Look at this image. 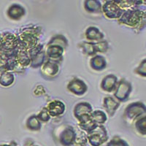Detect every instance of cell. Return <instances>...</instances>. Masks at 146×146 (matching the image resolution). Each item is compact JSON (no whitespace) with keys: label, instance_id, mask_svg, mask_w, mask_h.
<instances>
[{"label":"cell","instance_id":"1","mask_svg":"<svg viewBox=\"0 0 146 146\" xmlns=\"http://www.w3.org/2000/svg\"><path fill=\"white\" fill-rule=\"evenodd\" d=\"M40 29L35 27L23 28L17 35L19 41L20 50H31L36 48L38 44Z\"/></svg>","mask_w":146,"mask_h":146},{"label":"cell","instance_id":"2","mask_svg":"<svg viewBox=\"0 0 146 146\" xmlns=\"http://www.w3.org/2000/svg\"><path fill=\"white\" fill-rule=\"evenodd\" d=\"M118 21L128 27L142 29L146 26V12L137 8L125 10Z\"/></svg>","mask_w":146,"mask_h":146},{"label":"cell","instance_id":"3","mask_svg":"<svg viewBox=\"0 0 146 146\" xmlns=\"http://www.w3.org/2000/svg\"><path fill=\"white\" fill-rule=\"evenodd\" d=\"M145 115H146V106L141 102L131 103L124 111L125 117L129 121H137Z\"/></svg>","mask_w":146,"mask_h":146},{"label":"cell","instance_id":"4","mask_svg":"<svg viewBox=\"0 0 146 146\" xmlns=\"http://www.w3.org/2000/svg\"><path fill=\"white\" fill-rule=\"evenodd\" d=\"M132 90L131 84L126 79H121L118 82L117 86L114 92L115 99L119 102L126 101Z\"/></svg>","mask_w":146,"mask_h":146},{"label":"cell","instance_id":"5","mask_svg":"<svg viewBox=\"0 0 146 146\" xmlns=\"http://www.w3.org/2000/svg\"><path fill=\"white\" fill-rule=\"evenodd\" d=\"M108 134L103 125H98L93 131L88 133V139L92 146H100L108 140Z\"/></svg>","mask_w":146,"mask_h":146},{"label":"cell","instance_id":"6","mask_svg":"<svg viewBox=\"0 0 146 146\" xmlns=\"http://www.w3.org/2000/svg\"><path fill=\"white\" fill-rule=\"evenodd\" d=\"M102 11L110 19H119L124 10L118 6L115 1H108L103 5Z\"/></svg>","mask_w":146,"mask_h":146},{"label":"cell","instance_id":"7","mask_svg":"<svg viewBox=\"0 0 146 146\" xmlns=\"http://www.w3.org/2000/svg\"><path fill=\"white\" fill-rule=\"evenodd\" d=\"M64 48L58 45H48L47 46L46 56L48 57V61L56 62L58 64L60 62V58H62Z\"/></svg>","mask_w":146,"mask_h":146},{"label":"cell","instance_id":"8","mask_svg":"<svg viewBox=\"0 0 146 146\" xmlns=\"http://www.w3.org/2000/svg\"><path fill=\"white\" fill-rule=\"evenodd\" d=\"M67 89L76 96H82L86 92L88 87L83 80L75 78L68 83Z\"/></svg>","mask_w":146,"mask_h":146},{"label":"cell","instance_id":"9","mask_svg":"<svg viewBox=\"0 0 146 146\" xmlns=\"http://www.w3.org/2000/svg\"><path fill=\"white\" fill-rule=\"evenodd\" d=\"M76 136L74 129L71 126H67L60 134V143L65 146L72 145L75 143Z\"/></svg>","mask_w":146,"mask_h":146},{"label":"cell","instance_id":"10","mask_svg":"<svg viewBox=\"0 0 146 146\" xmlns=\"http://www.w3.org/2000/svg\"><path fill=\"white\" fill-rule=\"evenodd\" d=\"M59 72V66L58 64L56 62L47 61L43 65L41 66V72L44 77L47 78H54L58 75Z\"/></svg>","mask_w":146,"mask_h":146},{"label":"cell","instance_id":"11","mask_svg":"<svg viewBox=\"0 0 146 146\" xmlns=\"http://www.w3.org/2000/svg\"><path fill=\"white\" fill-rule=\"evenodd\" d=\"M46 108L50 116L56 117L64 113L65 105L59 100H54L48 103Z\"/></svg>","mask_w":146,"mask_h":146},{"label":"cell","instance_id":"12","mask_svg":"<svg viewBox=\"0 0 146 146\" xmlns=\"http://www.w3.org/2000/svg\"><path fill=\"white\" fill-rule=\"evenodd\" d=\"M26 13L24 7L18 4H13L9 7L7 11V15L10 19L13 21H18Z\"/></svg>","mask_w":146,"mask_h":146},{"label":"cell","instance_id":"13","mask_svg":"<svg viewBox=\"0 0 146 146\" xmlns=\"http://www.w3.org/2000/svg\"><path fill=\"white\" fill-rule=\"evenodd\" d=\"M92 113V107L89 103L83 102L77 104L74 109V115L78 120H80L86 115H90Z\"/></svg>","mask_w":146,"mask_h":146},{"label":"cell","instance_id":"14","mask_svg":"<svg viewBox=\"0 0 146 146\" xmlns=\"http://www.w3.org/2000/svg\"><path fill=\"white\" fill-rule=\"evenodd\" d=\"M118 78L114 75H108L103 78L101 83V88L105 91L111 92L115 90L118 84Z\"/></svg>","mask_w":146,"mask_h":146},{"label":"cell","instance_id":"15","mask_svg":"<svg viewBox=\"0 0 146 146\" xmlns=\"http://www.w3.org/2000/svg\"><path fill=\"white\" fill-rule=\"evenodd\" d=\"M120 106V102L112 96H107L104 99L103 107L110 116H113L118 108Z\"/></svg>","mask_w":146,"mask_h":146},{"label":"cell","instance_id":"16","mask_svg":"<svg viewBox=\"0 0 146 146\" xmlns=\"http://www.w3.org/2000/svg\"><path fill=\"white\" fill-rule=\"evenodd\" d=\"M78 121H79L80 127L83 131H87L88 133L93 131L95 128H96V126H98V124H96L94 121L92 120L91 117V114L86 115L82 117L80 120H78Z\"/></svg>","mask_w":146,"mask_h":146},{"label":"cell","instance_id":"17","mask_svg":"<svg viewBox=\"0 0 146 146\" xmlns=\"http://www.w3.org/2000/svg\"><path fill=\"white\" fill-rule=\"evenodd\" d=\"M86 37L88 41H102L104 38V35L99 29L95 27H89L86 31Z\"/></svg>","mask_w":146,"mask_h":146},{"label":"cell","instance_id":"18","mask_svg":"<svg viewBox=\"0 0 146 146\" xmlns=\"http://www.w3.org/2000/svg\"><path fill=\"white\" fill-rule=\"evenodd\" d=\"M90 66L94 70L102 71L106 67L107 62L103 56L100 55H96L91 58L90 61Z\"/></svg>","mask_w":146,"mask_h":146},{"label":"cell","instance_id":"19","mask_svg":"<svg viewBox=\"0 0 146 146\" xmlns=\"http://www.w3.org/2000/svg\"><path fill=\"white\" fill-rule=\"evenodd\" d=\"M84 8L90 13H100L102 12V5L100 1H95V0L86 1L84 3Z\"/></svg>","mask_w":146,"mask_h":146},{"label":"cell","instance_id":"20","mask_svg":"<svg viewBox=\"0 0 146 146\" xmlns=\"http://www.w3.org/2000/svg\"><path fill=\"white\" fill-rule=\"evenodd\" d=\"M27 127L31 131H39L41 129V121L36 115H32L27 119Z\"/></svg>","mask_w":146,"mask_h":146},{"label":"cell","instance_id":"21","mask_svg":"<svg viewBox=\"0 0 146 146\" xmlns=\"http://www.w3.org/2000/svg\"><path fill=\"white\" fill-rule=\"evenodd\" d=\"M78 47L81 49V50L84 54H86L88 56H94L97 53L96 50V48H95V43H94V42H84L80 43Z\"/></svg>","mask_w":146,"mask_h":146},{"label":"cell","instance_id":"22","mask_svg":"<svg viewBox=\"0 0 146 146\" xmlns=\"http://www.w3.org/2000/svg\"><path fill=\"white\" fill-rule=\"evenodd\" d=\"M14 80H15V78L12 72H5L0 74V85L2 86H10L14 83Z\"/></svg>","mask_w":146,"mask_h":146},{"label":"cell","instance_id":"23","mask_svg":"<svg viewBox=\"0 0 146 146\" xmlns=\"http://www.w3.org/2000/svg\"><path fill=\"white\" fill-rule=\"evenodd\" d=\"M91 117L96 124L102 125L107 121V115L101 110H95L92 112L91 114Z\"/></svg>","mask_w":146,"mask_h":146},{"label":"cell","instance_id":"24","mask_svg":"<svg viewBox=\"0 0 146 146\" xmlns=\"http://www.w3.org/2000/svg\"><path fill=\"white\" fill-rule=\"evenodd\" d=\"M46 59V53L45 51H40L35 56V58L32 60L30 66L33 68H36L39 66H42L45 62Z\"/></svg>","mask_w":146,"mask_h":146},{"label":"cell","instance_id":"25","mask_svg":"<svg viewBox=\"0 0 146 146\" xmlns=\"http://www.w3.org/2000/svg\"><path fill=\"white\" fill-rule=\"evenodd\" d=\"M135 129L142 135H146V115L135 121Z\"/></svg>","mask_w":146,"mask_h":146},{"label":"cell","instance_id":"26","mask_svg":"<svg viewBox=\"0 0 146 146\" xmlns=\"http://www.w3.org/2000/svg\"><path fill=\"white\" fill-rule=\"evenodd\" d=\"M61 45L62 47H63L64 48H66L67 47V40L65 38V36H64L63 35H56V36H53V38L51 39L49 42H48V45Z\"/></svg>","mask_w":146,"mask_h":146},{"label":"cell","instance_id":"27","mask_svg":"<svg viewBox=\"0 0 146 146\" xmlns=\"http://www.w3.org/2000/svg\"><path fill=\"white\" fill-rule=\"evenodd\" d=\"M95 48L97 53H105L108 49V42L105 40H102L95 43Z\"/></svg>","mask_w":146,"mask_h":146},{"label":"cell","instance_id":"28","mask_svg":"<svg viewBox=\"0 0 146 146\" xmlns=\"http://www.w3.org/2000/svg\"><path fill=\"white\" fill-rule=\"evenodd\" d=\"M135 72L137 75L146 78V59L142 61L139 66L135 69Z\"/></svg>","mask_w":146,"mask_h":146},{"label":"cell","instance_id":"29","mask_svg":"<svg viewBox=\"0 0 146 146\" xmlns=\"http://www.w3.org/2000/svg\"><path fill=\"white\" fill-rule=\"evenodd\" d=\"M36 116H37V118H39V120H40L41 122H47V121H48L50 120V114L48 113V110H47L46 108H44L40 112V113H39Z\"/></svg>","mask_w":146,"mask_h":146},{"label":"cell","instance_id":"30","mask_svg":"<svg viewBox=\"0 0 146 146\" xmlns=\"http://www.w3.org/2000/svg\"><path fill=\"white\" fill-rule=\"evenodd\" d=\"M107 146H129L127 143L119 137H115Z\"/></svg>","mask_w":146,"mask_h":146},{"label":"cell","instance_id":"31","mask_svg":"<svg viewBox=\"0 0 146 146\" xmlns=\"http://www.w3.org/2000/svg\"><path fill=\"white\" fill-rule=\"evenodd\" d=\"M0 146H17V144L15 143V142H11L9 144H2V145H0Z\"/></svg>","mask_w":146,"mask_h":146},{"label":"cell","instance_id":"32","mask_svg":"<svg viewBox=\"0 0 146 146\" xmlns=\"http://www.w3.org/2000/svg\"><path fill=\"white\" fill-rule=\"evenodd\" d=\"M2 48V34H0V50Z\"/></svg>","mask_w":146,"mask_h":146}]
</instances>
